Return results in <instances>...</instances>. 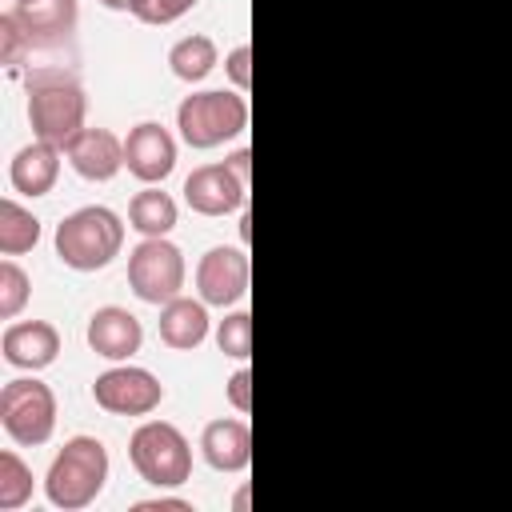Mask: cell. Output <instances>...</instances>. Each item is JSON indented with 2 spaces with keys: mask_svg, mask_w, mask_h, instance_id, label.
<instances>
[{
  "mask_svg": "<svg viewBox=\"0 0 512 512\" xmlns=\"http://www.w3.org/2000/svg\"><path fill=\"white\" fill-rule=\"evenodd\" d=\"M228 164H232V168H236V172L248 180V172H252V152H248V148H236V152L228 156Z\"/></svg>",
  "mask_w": 512,
  "mask_h": 512,
  "instance_id": "f546056e",
  "label": "cell"
},
{
  "mask_svg": "<svg viewBox=\"0 0 512 512\" xmlns=\"http://www.w3.org/2000/svg\"><path fill=\"white\" fill-rule=\"evenodd\" d=\"M16 16V24L24 28V36L32 40L36 52H56L72 40L80 8L76 0H36V4H12L8 8Z\"/></svg>",
  "mask_w": 512,
  "mask_h": 512,
  "instance_id": "7c38bea8",
  "label": "cell"
},
{
  "mask_svg": "<svg viewBox=\"0 0 512 512\" xmlns=\"http://www.w3.org/2000/svg\"><path fill=\"white\" fill-rule=\"evenodd\" d=\"M176 200L168 192H160L156 184H148L144 192H136L128 200V228H136L140 236H168L176 228Z\"/></svg>",
  "mask_w": 512,
  "mask_h": 512,
  "instance_id": "d6986e66",
  "label": "cell"
},
{
  "mask_svg": "<svg viewBox=\"0 0 512 512\" xmlns=\"http://www.w3.org/2000/svg\"><path fill=\"white\" fill-rule=\"evenodd\" d=\"M240 240H244V244L252 240V216H248V212L240 216Z\"/></svg>",
  "mask_w": 512,
  "mask_h": 512,
  "instance_id": "4dcf8cb0",
  "label": "cell"
},
{
  "mask_svg": "<svg viewBox=\"0 0 512 512\" xmlns=\"http://www.w3.org/2000/svg\"><path fill=\"white\" fill-rule=\"evenodd\" d=\"M160 508H176V512H192L188 500H172V496H156V500H140L136 512H160Z\"/></svg>",
  "mask_w": 512,
  "mask_h": 512,
  "instance_id": "f1b7e54d",
  "label": "cell"
},
{
  "mask_svg": "<svg viewBox=\"0 0 512 512\" xmlns=\"http://www.w3.org/2000/svg\"><path fill=\"white\" fill-rule=\"evenodd\" d=\"M228 400H232L240 412L252 408V368H236V372H232V380H228Z\"/></svg>",
  "mask_w": 512,
  "mask_h": 512,
  "instance_id": "83f0119b",
  "label": "cell"
},
{
  "mask_svg": "<svg viewBox=\"0 0 512 512\" xmlns=\"http://www.w3.org/2000/svg\"><path fill=\"white\" fill-rule=\"evenodd\" d=\"M28 288H32L28 272H24L16 260H4V264H0V316H4V320H12V316L24 308Z\"/></svg>",
  "mask_w": 512,
  "mask_h": 512,
  "instance_id": "cb8c5ba5",
  "label": "cell"
},
{
  "mask_svg": "<svg viewBox=\"0 0 512 512\" xmlns=\"http://www.w3.org/2000/svg\"><path fill=\"white\" fill-rule=\"evenodd\" d=\"M108 484V448L96 436H72L52 456L44 476V496L52 508L80 512L88 508Z\"/></svg>",
  "mask_w": 512,
  "mask_h": 512,
  "instance_id": "7a4b0ae2",
  "label": "cell"
},
{
  "mask_svg": "<svg viewBox=\"0 0 512 512\" xmlns=\"http://www.w3.org/2000/svg\"><path fill=\"white\" fill-rule=\"evenodd\" d=\"M88 348L96 352V356H104V360H128V356H136L140 352V344H144V328H140V320L128 312V308H120V304H104V308H96L92 316H88Z\"/></svg>",
  "mask_w": 512,
  "mask_h": 512,
  "instance_id": "5bb4252c",
  "label": "cell"
},
{
  "mask_svg": "<svg viewBox=\"0 0 512 512\" xmlns=\"http://www.w3.org/2000/svg\"><path fill=\"white\" fill-rule=\"evenodd\" d=\"M104 8H112V12H128L132 8V0H100Z\"/></svg>",
  "mask_w": 512,
  "mask_h": 512,
  "instance_id": "1f68e13d",
  "label": "cell"
},
{
  "mask_svg": "<svg viewBox=\"0 0 512 512\" xmlns=\"http://www.w3.org/2000/svg\"><path fill=\"white\" fill-rule=\"evenodd\" d=\"M176 128L188 148H200V152L216 148L224 140H236L248 128V100L240 92H224V88L192 92L176 108Z\"/></svg>",
  "mask_w": 512,
  "mask_h": 512,
  "instance_id": "5b68a950",
  "label": "cell"
},
{
  "mask_svg": "<svg viewBox=\"0 0 512 512\" xmlns=\"http://www.w3.org/2000/svg\"><path fill=\"white\" fill-rule=\"evenodd\" d=\"M220 52H216V40L204 36V32H192V36H180L172 48H168V68L176 80L184 84H200L212 68H216Z\"/></svg>",
  "mask_w": 512,
  "mask_h": 512,
  "instance_id": "ffe728a7",
  "label": "cell"
},
{
  "mask_svg": "<svg viewBox=\"0 0 512 512\" xmlns=\"http://www.w3.org/2000/svg\"><path fill=\"white\" fill-rule=\"evenodd\" d=\"M216 348L224 356H236V360H248L252 356V316L248 312H232L216 324Z\"/></svg>",
  "mask_w": 512,
  "mask_h": 512,
  "instance_id": "603a6c76",
  "label": "cell"
},
{
  "mask_svg": "<svg viewBox=\"0 0 512 512\" xmlns=\"http://www.w3.org/2000/svg\"><path fill=\"white\" fill-rule=\"evenodd\" d=\"M248 200V180L224 160V164H200L184 180V204L200 216H228L244 208Z\"/></svg>",
  "mask_w": 512,
  "mask_h": 512,
  "instance_id": "30bf717a",
  "label": "cell"
},
{
  "mask_svg": "<svg viewBox=\"0 0 512 512\" xmlns=\"http://www.w3.org/2000/svg\"><path fill=\"white\" fill-rule=\"evenodd\" d=\"M160 340L176 352H192L208 340V304L192 296H176L160 304Z\"/></svg>",
  "mask_w": 512,
  "mask_h": 512,
  "instance_id": "ac0fdd59",
  "label": "cell"
},
{
  "mask_svg": "<svg viewBox=\"0 0 512 512\" xmlns=\"http://www.w3.org/2000/svg\"><path fill=\"white\" fill-rule=\"evenodd\" d=\"M60 152L64 148H56V144H48V140H32V144H24L16 156H12V164H8V180H12V188L20 192V196H48L52 192V184H56V176H60Z\"/></svg>",
  "mask_w": 512,
  "mask_h": 512,
  "instance_id": "e0dca14e",
  "label": "cell"
},
{
  "mask_svg": "<svg viewBox=\"0 0 512 512\" xmlns=\"http://www.w3.org/2000/svg\"><path fill=\"white\" fill-rule=\"evenodd\" d=\"M28 88V124L36 140H48L56 148H68L72 136L84 128L88 96L72 68L60 64H36L24 72Z\"/></svg>",
  "mask_w": 512,
  "mask_h": 512,
  "instance_id": "6da1fadb",
  "label": "cell"
},
{
  "mask_svg": "<svg viewBox=\"0 0 512 512\" xmlns=\"http://www.w3.org/2000/svg\"><path fill=\"white\" fill-rule=\"evenodd\" d=\"M200 456L216 472H244L252 464V428L232 416L208 420L200 432Z\"/></svg>",
  "mask_w": 512,
  "mask_h": 512,
  "instance_id": "2e32d148",
  "label": "cell"
},
{
  "mask_svg": "<svg viewBox=\"0 0 512 512\" xmlns=\"http://www.w3.org/2000/svg\"><path fill=\"white\" fill-rule=\"evenodd\" d=\"M224 72L232 76V84L244 92L252 84V48L248 44H236L228 56H224Z\"/></svg>",
  "mask_w": 512,
  "mask_h": 512,
  "instance_id": "4316f807",
  "label": "cell"
},
{
  "mask_svg": "<svg viewBox=\"0 0 512 512\" xmlns=\"http://www.w3.org/2000/svg\"><path fill=\"white\" fill-rule=\"evenodd\" d=\"M36 240H40V220L28 208H20L12 196H4L0 200V252L20 256V252L36 248Z\"/></svg>",
  "mask_w": 512,
  "mask_h": 512,
  "instance_id": "44dd1931",
  "label": "cell"
},
{
  "mask_svg": "<svg viewBox=\"0 0 512 512\" xmlns=\"http://www.w3.org/2000/svg\"><path fill=\"white\" fill-rule=\"evenodd\" d=\"M32 496V468L16 452H0V508H20Z\"/></svg>",
  "mask_w": 512,
  "mask_h": 512,
  "instance_id": "7402d4cb",
  "label": "cell"
},
{
  "mask_svg": "<svg viewBox=\"0 0 512 512\" xmlns=\"http://www.w3.org/2000/svg\"><path fill=\"white\" fill-rule=\"evenodd\" d=\"M120 248H124V220L104 204L76 208L56 224V256L72 272H100L120 256Z\"/></svg>",
  "mask_w": 512,
  "mask_h": 512,
  "instance_id": "3957f363",
  "label": "cell"
},
{
  "mask_svg": "<svg viewBox=\"0 0 512 512\" xmlns=\"http://www.w3.org/2000/svg\"><path fill=\"white\" fill-rule=\"evenodd\" d=\"M64 156L76 168V176L104 184L124 168V140L112 128H80L72 144L64 148Z\"/></svg>",
  "mask_w": 512,
  "mask_h": 512,
  "instance_id": "4fadbf2b",
  "label": "cell"
},
{
  "mask_svg": "<svg viewBox=\"0 0 512 512\" xmlns=\"http://www.w3.org/2000/svg\"><path fill=\"white\" fill-rule=\"evenodd\" d=\"M0 352L12 368L40 372L60 356V332L48 320H16L0 336Z\"/></svg>",
  "mask_w": 512,
  "mask_h": 512,
  "instance_id": "9a60e30c",
  "label": "cell"
},
{
  "mask_svg": "<svg viewBox=\"0 0 512 512\" xmlns=\"http://www.w3.org/2000/svg\"><path fill=\"white\" fill-rule=\"evenodd\" d=\"M92 400H96L104 412H112V416H148V412L160 408L164 384H160L148 368L120 364V368H108V372L96 376Z\"/></svg>",
  "mask_w": 512,
  "mask_h": 512,
  "instance_id": "ba28073f",
  "label": "cell"
},
{
  "mask_svg": "<svg viewBox=\"0 0 512 512\" xmlns=\"http://www.w3.org/2000/svg\"><path fill=\"white\" fill-rule=\"evenodd\" d=\"M0 424L24 448L48 444L56 432V392L36 376L8 380L0 388Z\"/></svg>",
  "mask_w": 512,
  "mask_h": 512,
  "instance_id": "8992f818",
  "label": "cell"
},
{
  "mask_svg": "<svg viewBox=\"0 0 512 512\" xmlns=\"http://www.w3.org/2000/svg\"><path fill=\"white\" fill-rule=\"evenodd\" d=\"M128 460L152 488H180L192 480V444L168 420H144L128 436Z\"/></svg>",
  "mask_w": 512,
  "mask_h": 512,
  "instance_id": "277c9868",
  "label": "cell"
},
{
  "mask_svg": "<svg viewBox=\"0 0 512 512\" xmlns=\"http://www.w3.org/2000/svg\"><path fill=\"white\" fill-rule=\"evenodd\" d=\"M188 276L184 252L168 240V236H144L132 252H128V288L144 300V304H168L180 296Z\"/></svg>",
  "mask_w": 512,
  "mask_h": 512,
  "instance_id": "52a82bcc",
  "label": "cell"
},
{
  "mask_svg": "<svg viewBox=\"0 0 512 512\" xmlns=\"http://www.w3.org/2000/svg\"><path fill=\"white\" fill-rule=\"evenodd\" d=\"M196 8V0H132V16L140 20V24H152V28H164V24H172V20H180L184 12H192Z\"/></svg>",
  "mask_w": 512,
  "mask_h": 512,
  "instance_id": "484cf974",
  "label": "cell"
},
{
  "mask_svg": "<svg viewBox=\"0 0 512 512\" xmlns=\"http://www.w3.org/2000/svg\"><path fill=\"white\" fill-rule=\"evenodd\" d=\"M12 4H36V0H12Z\"/></svg>",
  "mask_w": 512,
  "mask_h": 512,
  "instance_id": "d6a6232c",
  "label": "cell"
},
{
  "mask_svg": "<svg viewBox=\"0 0 512 512\" xmlns=\"http://www.w3.org/2000/svg\"><path fill=\"white\" fill-rule=\"evenodd\" d=\"M124 168L140 180V184H164L176 168V140L164 124L144 120L136 128H128L124 136Z\"/></svg>",
  "mask_w": 512,
  "mask_h": 512,
  "instance_id": "8fae6325",
  "label": "cell"
},
{
  "mask_svg": "<svg viewBox=\"0 0 512 512\" xmlns=\"http://www.w3.org/2000/svg\"><path fill=\"white\" fill-rule=\"evenodd\" d=\"M32 52V40L24 36V28L16 24V16L12 12H4L0 16V60L8 64V72L16 76L20 72V64H24V56Z\"/></svg>",
  "mask_w": 512,
  "mask_h": 512,
  "instance_id": "d4e9b609",
  "label": "cell"
},
{
  "mask_svg": "<svg viewBox=\"0 0 512 512\" xmlns=\"http://www.w3.org/2000/svg\"><path fill=\"white\" fill-rule=\"evenodd\" d=\"M248 256L244 248H232V244H216L200 256L196 264V292L204 304L212 308H228V304H240L248 296Z\"/></svg>",
  "mask_w": 512,
  "mask_h": 512,
  "instance_id": "9c48e42d",
  "label": "cell"
}]
</instances>
